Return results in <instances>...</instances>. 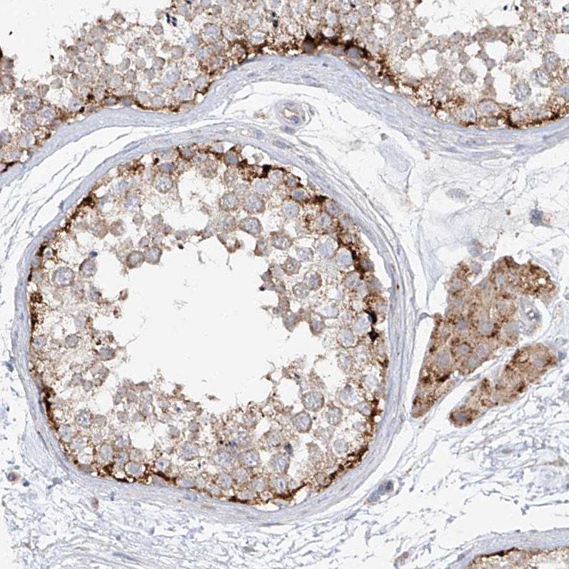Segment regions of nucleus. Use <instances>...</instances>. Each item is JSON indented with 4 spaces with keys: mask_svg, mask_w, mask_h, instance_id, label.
<instances>
[{
    "mask_svg": "<svg viewBox=\"0 0 569 569\" xmlns=\"http://www.w3.org/2000/svg\"><path fill=\"white\" fill-rule=\"evenodd\" d=\"M535 551L513 549L476 558L472 568H535Z\"/></svg>",
    "mask_w": 569,
    "mask_h": 569,
    "instance_id": "f257e3e1",
    "label": "nucleus"
}]
</instances>
